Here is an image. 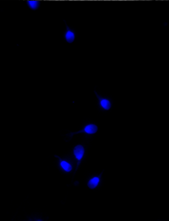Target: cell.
<instances>
[{
    "mask_svg": "<svg viewBox=\"0 0 169 221\" xmlns=\"http://www.w3.org/2000/svg\"><path fill=\"white\" fill-rule=\"evenodd\" d=\"M97 126L94 124H90V125H87V126L84 128V130H80V131L76 132V133H71V135H74V134H77V133H86L87 134H93V133H95L97 131Z\"/></svg>",
    "mask_w": 169,
    "mask_h": 221,
    "instance_id": "obj_1",
    "label": "cell"
},
{
    "mask_svg": "<svg viewBox=\"0 0 169 221\" xmlns=\"http://www.w3.org/2000/svg\"><path fill=\"white\" fill-rule=\"evenodd\" d=\"M99 183V177H94L90 180L88 185L90 189H94L97 187V185Z\"/></svg>",
    "mask_w": 169,
    "mask_h": 221,
    "instance_id": "obj_5",
    "label": "cell"
},
{
    "mask_svg": "<svg viewBox=\"0 0 169 221\" xmlns=\"http://www.w3.org/2000/svg\"><path fill=\"white\" fill-rule=\"evenodd\" d=\"M65 25H66V27H67V32L65 33V39H66V41H67L69 43H72L74 41V39H75V35H74V32H71V31L69 30V27H68L67 24H65Z\"/></svg>",
    "mask_w": 169,
    "mask_h": 221,
    "instance_id": "obj_4",
    "label": "cell"
},
{
    "mask_svg": "<svg viewBox=\"0 0 169 221\" xmlns=\"http://www.w3.org/2000/svg\"><path fill=\"white\" fill-rule=\"evenodd\" d=\"M29 7L32 10H36L39 7V2L38 1H28L27 2Z\"/></svg>",
    "mask_w": 169,
    "mask_h": 221,
    "instance_id": "obj_7",
    "label": "cell"
},
{
    "mask_svg": "<svg viewBox=\"0 0 169 221\" xmlns=\"http://www.w3.org/2000/svg\"><path fill=\"white\" fill-rule=\"evenodd\" d=\"M60 166L63 168V170H64L66 172H70L71 170L72 167L71 166L70 164H69L68 162H65V161L60 160Z\"/></svg>",
    "mask_w": 169,
    "mask_h": 221,
    "instance_id": "obj_6",
    "label": "cell"
},
{
    "mask_svg": "<svg viewBox=\"0 0 169 221\" xmlns=\"http://www.w3.org/2000/svg\"><path fill=\"white\" fill-rule=\"evenodd\" d=\"M96 93V95L97 96L98 99H99V100H100V105H102V107L105 110H109L110 108L111 107V104H110V102L108 100H106V99H103V98H101L98 95V94L95 91Z\"/></svg>",
    "mask_w": 169,
    "mask_h": 221,
    "instance_id": "obj_3",
    "label": "cell"
},
{
    "mask_svg": "<svg viewBox=\"0 0 169 221\" xmlns=\"http://www.w3.org/2000/svg\"><path fill=\"white\" fill-rule=\"evenodd\" d=\"M74 153L76 159L79 161V162L84 155V147H82V145H77V146L75 147V148H74Z\"/></svg>",
    "mask_w": 169,
    "mask_h": 221,
    "instance_id": "obj_2",
    "label": "cell"
}]
</instances>
